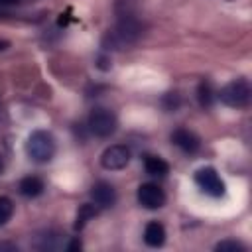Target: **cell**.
I'll return each mask as SVG.
<instances>
[{
	"label": "cell",
	"mask_w": 252,
	"mask_h": 252,
	"mask_svg": "<svg viewBox=\"0 0 252 252\" xmlns=\"http://www.w3.org/2000/svg\"><path fill=\"white\" fill-rule=\"evenodd\" d=\"M215 93H213V89H211V85L209 83H201L199 85V102H201V106H211L213 104V96Z\"/></svg>",
	"instance_id": "9a60e30c"
},
{
	"label": "cell",
	"mask_w": 252,
	"mask_h": 252,
	"mask_svg": "<svg viewBox=\"0 0 252 252\" xmlns=\"http://www.w3.org/2000/svg\"><path fill=\"white\" fill-rule=\"evenodd\" d=\"M215 250L219 252H244V244L242 242H236V240H222L215 246Z\"/></svg>",
	"instance_id": "2e32d148"
},
{
	"label": "cell",
	"mask_w": 252,
	"mask_h": 252,
	"mask_svg": "<svg viewBox=\"0 0 252 252\" xmlns=\"http://www.w3.org/2000/svg\"><path fill=\"white\" fill-rule=\"evenodd\" d=\"M22 0H0V6H10V4H18Z\"/></svg>",
	"instance_id": "ac0fdd59"
},
{
	"label": "cell",
	"mask_w": 252,
	"mask_h": 252,
	"mask_svg": "<svg viewBox=\"0 0 252 252\" xmlns=\"http://www.w3.org/2000/svg\"><path fill=\"white\" fill-rule=\"evenodd\" d=\"M195 183L209 197H222L224 191H226L224 181L220 179V175L217 173L215 167H201V169H197L195 171Z\"/></svg>",
	"instance_id": "5b68a950"
},
{
	"label": "cell",
	"mask_w": 252,
	"mask_h": 252,
	"mask_svg": "<svg viewBox=\"0 0 252 252\" xmlns=\"http://www.w3.org/2000/svg\"><path fill=\"white\" fill-rule=\"evenodd\" d=\"M171 142H173L177 148H181L183 152H187V154L197 152L199 146H201L199 136L193 134V132L187 130V128H177V130H173V132H171Z\"/></svg>",
	"instance_id": "9c48e42d"
},
{
	"label": "cell",
	"mask_w": 252,
	"mask_h": 252,
	"mask_svg": "<svg viewBox=\"0 0 252 252\" xmlns=\"http://www.w3.org/2000/svg\"><path fill=\"white\" fill-rule=\"evenodd\" d=\"M89 130L98 138H108L116 132V116L108 108H94L89 114Z\"/></svg>",
	"instance_id": "277c9868"
},
{
	"label": "cell",
	"mask_w": 252,
	"mask_h": 252,
	"mask_svg": "<svg viewBox=\"0 0 252 252\" xmlns=\"http://www.w3.org/2000/svg\"><path fill=\"white\" fill-rule=\"evenodd\" d=\"M163 240H165V228H163V224L158 222V220L148 222L146 224V230H144V242L148 246L158 248V246L163 244Z\"/></svg>",
	"instance_id": "30bf717a"
},
{
	"label": "cell",
	"mask_w": 252,
	"mask_h": 252,
	"mask_svg": "<svg viewBox=\"0 0 252 252\" xmlns=\"http://www.w3.org/2000/svg\"><path fill=\"white\" fill-rule=\"evenodd\" d=\"M41 191H43V181L39 177H35V175L24 177L20 181V193L24 197H37Z\"/></svg>",
	"instance_id": "8fae6325"
},
{
	"label": "cell",
	"mask_w": 252,
	"mask_h": 252,
	"mask_svg": "<svg viewBox=\"0 0 252 252\" xmlns=\"http://www.w3.org/2000/svg\"><path fill=\"white\" fill-rule=\"evenodd\" d=\"M10 47V43L6 41V39H0V51H4V49H8Z\"/></svg>",
	"instance_id": "d6986e66"
},
{
	"label": "cell",
	"mask_w": 252,
	"mask_h": 252,
	"mask_svg": "<svg viewBox=\"0 0 252 252\" xmlns=\"http://www.w3.org/2000/svg\"><path fill=\"white\" fill-rule=\"evenodd\" d=\"M93 217H96V207L94 205H91V203H85V205H81L79 207V211H77V217H75V230H81Z\"/></svg>",
	"instance_id": "4fadbf2b"
},
{
	"label": "cell",
	"mask_w": 252,
	"mask_h": 252,
	"mask_svg": "<svg viewBox=\"0 0 252 252\" xmlns=\"http://www.w3.org/2000/svg\"><path fill=\"white\" fill-rule=\"evenodd\" d=\"M12 213H14V203H12V199L0 197V226L6 224V222L12 219Z\"/></svg>",
	"instance_id": "5bb4252c"
},
{
	"label": "cell",
	"mask_w": 252,
	"mask_h": 252,
	"mask_svg": "<svg viewBox=\"0 0 252 252\" xmlns=\"http://www.w3.org/2000/svg\"><path fill=\"white\" fill-rule=\"evenodd\" d=\"M91 197H93L94 205L100 207V209H108V207H112L116 203V191L106 181H96L93 185V189H91Z\"/></svg>",
	"instance_id": "ba28073f"
},
{
	"label": "cell",
	"mask_w": 252,
	"mask_h": 252,
	"mask_svg": "<svg viewBox=\"0 0 252 252\" xmlns=\"http://www.w3.org/2000/svg\"><path fill=\"white\" fill-rule=\"evenodd\" d=\"M250 85L246 79H236V81H230L226 83L220 91H219V98L222 104L226 106H232V108H242L250 102Z\"/></svg>",
	"instance_id": "3957f363"
},
{
	"label": "cell",
	"mask_w": 252,
	"mask_h": 252,
	"mask_svg": "<svg viewBox=\"0 0 252 252\" xmlns=\"http://www.w3.org/2000/svg\"><path fill=\"white\" fill-rule=\"evenodd\" d=\"M140 35H142V24L138 22V18L132 12L120 14V20L116 22V26L106 32V35L102 39V47L104 49H124L126 45L136 43L140 39Z\"/></svg>",
	"instance_id": "6da1fadb"
},
{
	"label": "cell",
	"mask_w": 252,
	"mask_h": 252,
	"mask_svg": "<svg viewBox=\"0 0 252 252\" xmlns=\"http://www.w3.org/2000/svg\"><path fill=\"white\" fill-rule=\"evenodd\" d=\"M138 203L144 209H159L165 205V193L161 187H158L156 183H142L138 187Z\"/></svg>",
	"instance_id": "52a82bcc"
},
{
	"label": "cell",
	"mask_w": 252,
	"mask_h": 252,
	"mask_svg": "<svg viewBox=\"0 0 252 252\" xmlns=\"http://www.w3.org/2000/svg\"><path fill=\"white\" fill-rule=\"evenodd\" d=\"M2 167H4V163H2V158H0V171H2Z\"/></svg>",
	"instance_id": "ffe728a7"
},
{
	"label": "cell",
	"mask_w": 252,
	"mask_h": 252,
	"mask_svg": "<svg viewBox=\"0 0 252 252\" xmlns=\"http://www.w3.org/2000/svg\"><path fill=\"white\" fill-rule=\"evenodd\" d=\"M144 167L150 175H165L169 171V165L165 159H161L159 156H146L144 159Z\"/></svg>",
	"instance_id": "7c38bea8"
},
{
	"label": "cell",
	"mask_w": 252,
	"mask_h": 252,
	"mask_svg": "<svg viewBox=\"0 0 252 252\" xmlns=\"http://www.w3.org/2000/svg\"><path fill=\"white\" fill-rule=\"evenodd\" d=\"M26 154L35 163H47L55 156V140L45 130H35L26 140Z\"/></svg>",
	"instance_id": "7a4b0ae2"
},
{
	"label": "cell",
	"mask_w": 252,
	"mask_h": 252,
	"mask_svg": "<svg viewBox=\"0 0 252 252\" xmlns=\"http://www.w3.org/2000/svg\"><path fill=\"white\" fill-rule=\"evenodd\" d=\"M130 161V150L122 144H114V146H108L102 156H100V165L104 169H110V171H116V169H124Z\"/></svg>",
	"instance_id": "8992f818"
},
{
	"label": "cell",
	"mask_w": 252,
	"mask_h": 252,
	"mask_svg": "<svg viewBox=\"0 0 252 252\" xmlns=\"http://www.w3.org/2000/svg\"><path fill=\"white\" fill-rule=\"evenodd\" d=\"M0 250H10V252H16L18 246L12 244V242H0Z\"/></svg>",
	"instance_id": "e0dca14e"
}]
</instances>
